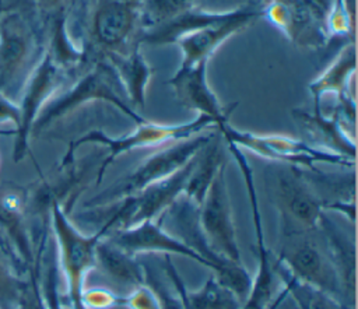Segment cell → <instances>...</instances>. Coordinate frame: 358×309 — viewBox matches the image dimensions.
I'll return each mask as SVG.
<instances>
[{"instance_id": "obj_12", "label": "cell", "mask_w": 358, "mask_h": 309, "mask_svg": "<svg viewBox=\"0 0 358 309\" xmlns=\"http://www.w3.org/2000/svg\"><path fill=\"white\" fill-rule=\"evenodd\" d=\"M207 63L201 62L187 67L179 66L172 78L168 80V84L172 87L180 105L197 110L199 115L210 116L218 130L224 123L229 122L236 103H231L229 106L221 105L218 96L208 85Z\"/></svg>"}, {"instance_id": "obj_1", "label": "cell", "mask_w": 358, "mask_h": 309, "mask_svg": "<svg viewBox=\"0 0 358 309\" xmlns=\"http://www.w3.org/2000/svg\"><path fill=\"white\" fill-rule=\"evenodd\" d=\"M210 129L217 130V126L214 120L207 116V115H197L196 119L192 122H186L182 124H159V123H152V122H143L138 123L136 130L119 136V137H110L102 130H90L84 133L81 137L77 140L71 141L67 147L66 154L62 158L60 162V169L70 166L74 162V152L77 148H80L84 144H99L105 148H108V154L101 162L98 171H96V178L95 182L99 185L102 182V178L105 172L108 171L109 165L122 154L129 152L136 148H143V147H158L169 141H179L185 140L189 137H193L196 134H200L203 131H207Z\"/></svg>"}, {"instance_id": "obj_7", "label": "cell", "mask_w": 358, "mask_h": 309, "mask_svg": "<svg viewBox=\"0 0 358 309\" xmlns=\"http://www.w3.org/2000/svg\"><path fill=\"white\" fill-rule=\"evenodd\" d=\"M229 154L235 158L239 171L243 176L248 197L250 203L252 210V221H253V229H255V246H256V254L259 259L257 264V273L255 277H252V287L246 296V299L242 303L241 309H274L277 305V301H274L275 292H277V275L274 264L271 263V253L266 246L264 239V231L262 224V214L257 203V193L255 187V179H253V171L250 168V164L241 148L236 145L227 143Z\"/></svg>"}, {"instance_id": "obj_10", "label": "cell", "mask_w": 358, "mask_h": 309, "mask_svg": "<svg viewBox=\"0 0 358 309\" xmlns=\"http://www.w3.org/2000/svg\"><path fill=\"white\" fill-rule=\"evenodd\" d=\"M225 171L227 164L217 172L204 196L203 203L197 208V220L201 233L215 253L235 263H242L227 187Z\"/></svg>"}, {"instance_id": "obj_17", "label": "cell", "mask_w": 358, "mask_h": 309, "mask_svg": "<svg viewBox=\"0 0 358 309\" xmlns=\"http://www.w3.org/2000/svg\"><path fill=\"white\" fill-rule=\"evenodd\" d=\"M32 52V35L18 15L0 21V94L14 84Z\"/></svg>"}, {"instance_id": "obj_25", "label": "cell", "mask_w": 358, "mask_h": 309, "mask_svg": "<svg viewBox=\"0 0 358 309\" xmlns=\"http://www.w3.org/2000/svg\"><path fill=\"white\" fill-rule=\"evenodd\" d=\"M25 280H21L7 263L6 252L0 247V309L18 308V299Z\"/></svg>"}, {"instance_id": "obj_2", "label": "cell", "mask_w": 358, "mask_h": 309, "mask_svg": "<svg viewBox=\"0 0 358 309\" xmlns=\"http://www.w3.org/2000/svg\"><path fill=\"white\" fill-rule=\"evenodd\" d=\"M90 102H106L117 108L137 124L145 119L131 109L127 103L122 84L112 69L110 63L103 57L98 60L84 76H81L67 91L53 96L39 112L32 126V133H39L55 120L74 112Z\"/></svg>"}, {"instance_id": "obj_27", "label": "cell", "mask_w": 358, "mask_h": 309, "mask_svg": "<svg viewBox=\"0 0 358 309\" xmlns=\"http://www.w3.org/2000/svg\"><path fill=\"white\" fill-rule=\"evenodd\" d=\"M123 305L129 306L130 309H159L158 299L147 284L133 289L129 295H126Z\"/></svg>"}, {"instance_id": "obj_16", "label": "cell", "mask_w": 358, "mask_h": 309, "mask_svg": "<svg viewBox=\"0 0 358 309\" xmlns=\"http://www.w3.org/2000/svg\"><path fill=\"white\" fill-rule=\"evenodd\" d=\"M138 11L126 0L105 1L95 13L92 21V35L101 45L103 53L124 52L131 38Z\"/></svg>"}, {"instance_id": "obj_4", "label": "cell", "mask_w": 358, "mask_h": 309, "mask_svg": "<svg viewBox=\"0 0 358 309\" xmlns=\"http://www.w3.org/2000/svg\"><path fill=\"white\" fill-rule=\"evenodd\" d=\"M217 131V130H215ZM215 133L210 130L193 137L175 141L145 158L131 173L117 180L115 185L96 194L87 203L88 207H102L123 197L131 196L144 187L166 179L189 164L196 154L211 140Z\"/></svg>"}, {"instance_id": "obj_19", "label": "cell", "mask_w": 358, "mask_h": 309, "mask_svg": "<svg viewBox=\"0 0 358 309\" xmlns=\"http://www.w3.org/2000/svg\"><path fill=\"white\" fill-rule=\"evenodd\" d=\"M115 70L126 99L136 106L143 108L145 103V89L154 73L150 63L140 52V42L133 43L124 52H109L103 56Z\"/></svg>"}, {"instance_id": "obj_26", "label": "cell", "mask_w": 358, "mask_h": 309, "mask_svg": "<svg viewBox=\"0 0 358 309\" xmlns=\"http://www.w3.org/2000/svg\"><path fill=\"white\" fill-rule=\"evenodd\" d=\"M83 303L87 309H108L123 305L124 296H117L105 288H90L83 292Z\"/></svg>"}, {"instance_id": "obj_14", "label": "cell", "mask_w": 358, "mask_h": 309, "mask_svg": "<svg viewBox=\"0 0 358 309\" xmlns=\"http://www.w3.org/2000/svg\"><path fill=\"white\" fill-rule=\"evenodd\" d=\"M354 73H355V45L350 42L337 57L319 74L313 81L309 82L308 88L313 98V112L320 110V101L326 94H334L338 96L341 110L345 116L355 117V101L354 94Z\"/></svg>"}, {"instance_id": "obj_20", "label": "cell", "mask_w": 358, "mask_h": 309, "mask_svg": "<svg viewBox=\"0 0 358 309\" xmlns=\"http://www.w3.org/2000/svg\"><path fill=\"white\" fill-rule=\"evenodd\" d=\"M224 155V145L217 130L211 140L197 152L183 189V194L194 207H200L217 172L227 164V158Z\"/></svg>"}, {"instance_id": "obj_24", "label": "cell", "mask_w": 358, "mask_h": 309, "mask_svg": "<svg viewBox=\"0 0 358 309\" xmlns=\"http://www.w3.org/2000/svg\"><path fill=\"white\" fill-rule=\"evenodd\" d=\"M192 8V0H143L138 22L144 32L154 29Z\"/></svg>"}, {"instance_id": "obj_18", "label": "cell", "mask_w": 358, "mask_h": 309, "mask_svg": "<svg viewBox=\"0 0 358 309\" xmlns=\"http://www.w3.org/2000/svg\"><path fill=\"white\" fill-rule=\"evenodd\" d=\"M268 20L295 45L317 48L326 41V31L305 6L274 3L267 8Z\"/></svg>"}, {"instance_id": "obj_15", "label": "cell", "mask_w": 358, "mask_h": 309, "mask_svg": "<svg viewBox=\"0 0 358 309\" xmlns=\"http://www.w3.org/2000/svg\"><path fill=\"white\" fill-rule=\"evenodd\" d=\"M292 117L310 138L312 144L317 145L316 148L340 155L355 164V140L350 134L348 127L343 124L344 117L340 113L324 117L322 112L292 109Z\"/></svg>"}, {"instance_id": "obj_5", "label": "cell", "mask_w": 358, "mask_h": 309, "mask_svg": "<svg viewBox=\"0 0 358 309\" xmlns=\"http://www.w3.org/2000/svg\"><path fill=\"white\" fill-rule=\"evenodd\" d=\"M224 143H231L241 150L250 151L262 158L281 162L288 166L306 168L308 171H316V164H333L341 166H354L348 159L319 150L309 143L296 140L284 134H256L252 131H242L224 123L218 129Z\"/></svg>"}, {"instance_id": "obj_9", "label": "cell", "mask_w": 358, "mask_h": 309, "mask_svg": "<svg viewBox=\"0 0 358 309\" xmlns=\"http://www.w3.org/2000/svg\"><path fill=\"white\" fill-rule=\"evenodd\" d=\"M291 233L277 259L298 281L320 289L340 301L341 284L337 270L327 253L305 232ZM341 302V301H340Z\"/></svg>"}, {"instance_id": "obj_3", "label": "cell", "mask_w": 358, "mask_h": 309, "mask_svg": "<svg viewBox=\"0 0 358 309\" xmlns=\"http://www.w3.org/2000/svg\"><path fill=\"white\" fill-rule=\"evenodd\" d=\"M52 228L59 252V260L67 282L69 301L73 309H87L83 303L84 281L87 273L96 267L95 247L105 236L99 228L91 235L83 233L69 218L62 201L53 199L49 206Z\"/></svg>"}, {"instance_id": "obj_21", "label": "cell", "mask_w": 358, "mask_h": 309, "mask_svg": "<svg viewBox=\"0 0 358 309\" xmlns=\"http://www.w3.org/2000/svg\"><path fill=\"white\" fill-rule=\"evenodd\" d=\"M96 266L113 282L126 288L136 289L145 284V270L136 261L134 256L129 254L105 236L99 239L95 247Z\"/></svg>"}, {"instance_id": "obj_29", "label": "cell", "mask_w": 358, "mask_h": 309, "mask_svg": "<svg viewBox=\"0 0 358 309\" xmlns=\"http://www.w3.org/2000/svg\"><path fill=\"white\" fill-rule=\"evenodd\" d=\"M39 3H42L43 6H55L57 4L60 0H38Z\"/></svg>"}, {"instance_id": "obj_22", "label": "cell", "mask_w": 358, "mask_h": 309, "mask_svg": "<svg viewBox=\"0 0 358 309\" xmlns=\"http://www.w3.org/2000/svg\"><path fill=\"white\" fill-rule=\"evenodd\" d=\"M186 299L190 309H241L242 302L238 295L227 285L211 277L206 284L196 289L186 288Z\"/></svg>"}, {"instance_id": "obj_13", "label": "cell", "mask_w": 358, "mask_h": 309, "mask_svg": "<svg viewBox=\"0 0 358 309\" xmlns=\"http://www.w3.org/2000/svg\"><path fill=\"white\" fill-rule=\"evenodd\" d=\"M105 238L131 256L148 252H161L165 254L173 253L192 259L199 264L210 268L208 263L199 253H196L178 236L166 232L162 228L161 220H148L126 229H117L105 235Z\"/></svg>"}, {"instance_id": "obj_28", "label": "cell", "mask_w": 358, "mask_h": 309, "mask_svg": "<svg viewBox=\"0 0 358 309\" xmlns=\"http://www.w3.org/2000/svg\"><path fill=\"white\" fill-rule=\"evenodd\" d=\"M301 4L305 6L319 22L326 24V20L331 11V0H301Z\"/></svg>"}, {"instance_id": "obj_8", "label": "cell", "mask_w": 358, "mask_h": 309, "mask_svg": "<svg viewBox=\"0 0 358 309\" xmlns=\"http://www.w3.org/2000/svg\"><path fill=\"white\" fill-rule=\"evenodd\" d=\"M274 194L288 232L316 229L326 218V204L302 168L288 166L281 169L275 176Z\"/></svg>"}, {"instance_id": "obj_6", "label": "cell", "mask_w": 358, "mask_h": 309, "mask_svg": "<svg viewBox=\"0 0 358 309\" xmlns=\"http://www.w3.org/2000/svg\"><path fill=\"white\" fill-rule=\"evenodd\" d=\"M67 71L69 69L57 63L46 50L42 59L28 74L22 96L18 103L20 124L15 129V144L13 151L15 162L25 157L34 122L45 105L56 96V92L63 87L67 80Z\"/></svg>"}, {"instance_id": "obj_11", "label": "cell", "mask_w": 358, "mask_h": 309, "mask_svg": "<svg viewBox=\"0 0 358 309\" xmlns=\"http://www.w3.org/2000/svg\"><path fill=\"white\" fill-rule=\"evenodd\" d=\"M257 15L259 14L252 10L227 11L222 13L218 20L182 35L175 42L179 45L182 52L180 67L208 62L224 42L252 24Z\"/></svg>"}, {"instance_id": "obj_23", "label": "cell", "mask_w": 358, "mask_h": 309, "mask_svg": "<svg viewBox=\"0 0 358 309\" xmlns=\"http://www.w3.org/2000/svg\"><path fill=\"white\" fill-rule=\"evenodd\" d=\"M165 270L173 285V291H168V287L162 281L145 270V284L154 291L159 309H190L186 299V287L168 256L165 257Z\"/></svg>"}]
</instances>
